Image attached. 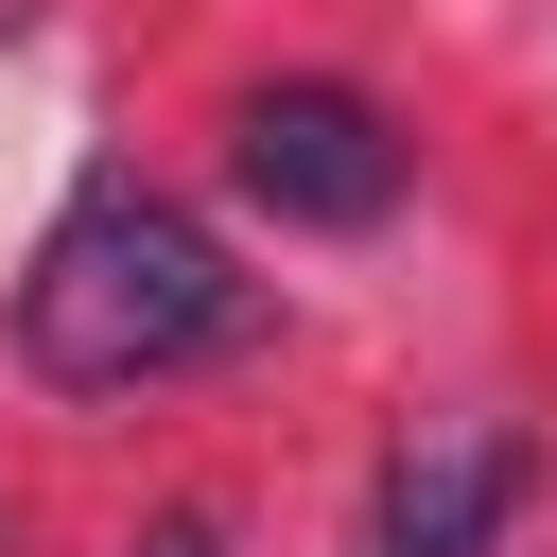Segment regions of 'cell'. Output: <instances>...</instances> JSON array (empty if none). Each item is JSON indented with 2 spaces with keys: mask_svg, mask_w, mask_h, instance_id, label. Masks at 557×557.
<instances>
[{
  "mask_svg": "<svg viewBox=\"0 0 557 557\" xmlns=\"http://www.w3.org/2000/svg\"><path fill=\"white\" fill-rule=\"evenodd\" d=\"M261 331V278L139 174H87L17 278V366L70 383V400H139V383H191Z\"/></svg>",
  "mask_w": 557,
  "mask_h": 557,
  "instance_id": "1",
  "label": "cell"
},
{
  "mask_svg": "<svg viewBox=\"0 0 557 557\" xmlns=\"http://www.w3.org/2000/svg\"><path fill=\"white\" fill-rule=\"evenodd\" d=\"M226 174L278 209V226H313V244H348V226H383L400 209V122L366 104V87H331V70H278V87H244V122H226Z\"/></svg>",
  "mask_w": 557,
  "mask_h": 557,
  "instance_id": "2",
  "label": "cell"
},
{
  "mask_svg": "<svg viewBox=\"0 0 557 557\" xmlns=\"http://www.w3.org/2000/svg\"><path fill=\"white\" fill-rule=\"evenodd\" d=\"M522 522V435L505 418H418L366 487V557H505Z\"/></svg>",
  "mask_w": 557,
  "mask_h": 557,
  "instance_id": "3",
  "label": "cell"
},
{
  "mask_svg": "<svg viewBox=\"0 0 557 557\" xmlns=\"http://www.w3.org/2000/svg\"><path fill=\"white\" fill-rule=\"evenodd\" d=\"M139 557H226V522H209V505H157V522H139Z\"/></svg>",
  "mask_w": 557,
  "mask_h": 557,
  "instance_id": "4",
  "label": "cell"
}]
</instances>
